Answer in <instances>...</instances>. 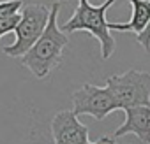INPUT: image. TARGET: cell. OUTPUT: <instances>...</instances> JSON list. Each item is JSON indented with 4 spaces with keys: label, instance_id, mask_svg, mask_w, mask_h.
<instances>
[{
    "label": "cell",
    "instance_id": "6da1fadb",
    "mask_svg": "<svg viewBox=\"0 0 150 144\" xmlns=\"http://www.w3.org/2000/svg\"><path fill=\"white\" fill-rule=\"evenodd\" d=\"M58 11H60V2H53V6L50 9V18H48L44 32L34 42V46L23 56H20L21 65L27 67L37 79L48 78L51 72L62 63L64 49L69 44L67 35L57 25Z\"/></svg>",
    "mask_w": 150,
    "mask_h": 144
},
{
    "label": "cell",
    "instance_id": "7a4b0ae2",
    "mask_svg": "<svg viewBox=\"0 0 150 144\" xmlns=\"http://www.w3.org/2000/svg\"><path fill=\"white\" fill-rule=\"evenodd\" d=\"M117 2V0H104L101 6H92L88 0H78V7L74 14L62 25L64 34H72V32H88L99 41L101 46V56L108 60L115 53V39L110 32L108 20H106V11Z\"/></svg>",
    "mask_w": 150,
    "mask_h": 144
},
{
    "label": "cell",
    "instance_id": "3957f363",
    "mask_svg": "<svg viewBox=\"0 0 150 144\" xmlns=\"http://www.w3.org/2000/svg\"><path fill=\"white\" fill-rule=\"evenodd\" d=\"M106 88L113 95L118 109L125 111L129 107L150 106V74L141 70H127L124 74L110 76L106 79Z\"/></svg>",
    "mask_w": 150,
    "mask_h": 144
},
{
    "label": "cell",
    "instance_id": "277c9868",
    "mask_svg": "<svg viewBox=\"0 0 150 144\" xmlns=\"http://www.w3.org/2000/svg\"><path fill=\"white\" fill-rule=\"evenodd\" d=\"M50 18V9L42 4H27L21 7L20 21L14 28V42L4 48V53L11 58L23 56L34 42L41 37Z\"/></svg>",
    "mask_w": 150,
    "mask_h": 144
},
{
    "label": "cell",
    "instance_id": "5b68a950",
    "mask_svg": "<svg viewBox=\"0 0 150 144\" xmlns=\"http://www.w3.org/2000/svg\"><path fill=\"white\" fill-rule=\"evenodd\" d=\"M117 109L118 106L106 86L99 88L87 83L72 93V113L76 116L88 114L94 120L103 121L108 114H111Z\"/></svg>",
    "mask_w": 150,
    "mask_h": 144
},
{
    "label": "cell",
    "instance_id": "8992f818",
    "mask_svg": "<svg viewBox=\"0 0 150 144\" xmlns=\"http://www.w3.org/2000/svg\"><path fill=\"white\" fill-rule=\"evenodd\" d=\"M51 137L55 144H87L88 127L72 111H60L51 120Z\"/></svg>",
    "mask_w": 150,
    "mask_h": 144
},
{
    "label": "cell",
    "instance_id": "52a82bcc",
    "mask_svg": "<svg viewBox=\"0 0 150 144\" xmlns=\"http://www.w3.org/2000/svg\"><path fill=\"white\" fill-rule=\"evenodd\" d=\"M134 134L143 144H150V106L125 109V121L115 130V137Z\"/></svg>",
    "mask_w": 150,
    "mask_h": 144
},
{
    "label": "cell",
    "instance_id": "ba28073f",
    "mask_svg": "<svg viewBox=\"0 0 150 144\" xmlns=\"http://www.w3.org/2000/svg\"><path fill=\"white\" fill-rule=\"evenodd\" d=\"M132 6V16L127 23H108L110 30L136 32L139 34L150 20V0H129Z\"/></svg>",
    "mask_w": 150,
    "mask_h": 144
},
{
    "label": "cell",
    "instance_id": "9c48e42d",
    "mask_svg": "<svg viewBox=\"0 0 150 144\" xmlns=\"http://www.w3.org/2000/svg\"><path fill=\"white\" fill-rule=\"evenodd\" d=\"M23 7V0H4L0 2V20L16 14Z\"/></svg>",
    "mask_w": 150,
    "mask_h": 144
},
{
    "label": "cell",
    "instance_id": "30bf717a",
    "mask_svg": "<svg viewBox=\"0 0 150 144\" xmlns=\"http://www.w3.org/2000/svg\"><path fill=\"white\" fill-rule=\"evenodd\" d=\"M18 21H20V14L18 13L13 14V16H7L4 20H0V37L6 35V34H9V32H14Z\"/></svg>",
    "mask_w": 150,
    "mask_h": 144
},
{
    "label": "cell",
    "instance_id": "8fae6325",
    "mask_svg": "<svg viewBox=\"0 0 150 144\" xmlns=\"http://www.w3.org/2000/svg\"><path fill=\"white\" fill-rule=\"evenodd\" d=\"M136 39H138V44H141V48L150 53V20L145 25V28L139 34H136Z\"/></svg>",
    "mask_w": 150,
    "mask_h": 144
},
{
    "label": "cell",
    "instance_id": "7c38bea8",
    "mask_svg": "<svg viewBox=\"0 0 150 144\" xmlns=\"http://www.w3.org/2000/svg\"><path fill=\"white\" fill-rule=\"evenodd\" d=\"M87 144H117V142H115V141H113L111 137H106V135H104V137H101V139H97L96 142H90V141H88Z\"/></svg>",
    "mask_w": 150,
    "mask_h": 144
},
{
    "label": "cell",
    "instance_id": "4fadbf2b",
    "mask_svg": "<svg viewBox=\"0 0 150 144\" xmlns=\"http://www.w3.org/2000/svg\"><path fill=\"white\" fill-rule=\"evenodd\" d=\"M55 2H60V0H55Z\"/></svg>",
    "mask_w": 150,
    "mask_h": 144
}]
</instances>
